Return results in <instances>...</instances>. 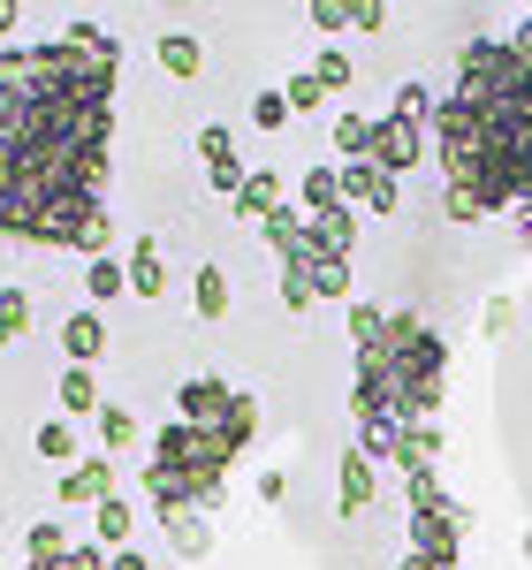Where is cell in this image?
Returning <instances> with one entry per match:
<instances>
[{
    "instance_id": "1",
    "label": "cell",
    "mask_w": 532,
    "mask_h": 570,
    "mask_svg": "<svg viewBox=\"0 0 532 570\" xmlns=\"http://www.w3.org/2000/svg\"><path fill=\"white\" fill-rule=\"evenodd\" d=\"M115 77L122 53L0 46V236L77 252L107 214Z\"/></svg>"
},
{
    "instance_id": "2",
    "label": "cell",
    "mask_w": 532,
    "mask_h": 570,
    "mask_svg": "<svg viewBox=\"0 0 532 570\" xmlns=\"http://www.w3.org/2000/svg\"><path fill=\"white\" fill-rule=\"evenodd\" d=\"M434 168L532 244V16L510 39H472L456 53V85L434 115Z\"/></svg>"
},
{
    "instance_id": "3",
    "label": "cell",
    "mask_w": 532,
    "mask_h": 570,
    "mask_svg": "<svg viewBox=\"0 0 532 570\" xmlns=\"http://www.w3.org/2000/svg\"><path fill=\"white\" fill-rule=\"evenodd\" d=\"M259 441V395H228L221 419H168L160 434H152V464H145V494H152V510H221L228 502V472H236V456Z\"/></svg>"
},
{
    "instance_id": "4",
    "label": "cell",
    "mask_w": 532,
    "mask_h": 570,
    "mask_svg": "<svg viewBox=\"0 0 532 570\" xmlns=\"http://www.w3.org/2000/svg\"><path fill=\"white\" fill-rule=\"evenodd\" d=\"M442 381H449V343L418 320V312H388L381 343L357 351L351 373V419H434L442 411Z\"/></svg>"
},
{
    "instance_id": "5",
    "label": "cell",
    "mask_w": 532,
    "mask_h": 570,
    "mask_svg": "<svg viewBox=\"0 0 532 570\" xmlns=\"http://www.w3.org/2000/svg\"><path fill=\"white\" fill-rule=\"evenodd\" d=\"M464 532H472V510L456 494H442V502L411 510V556H426V563H442V570H464Z\"/></svg>"
},
{
    "instance_id": "6",
    "label": "cell",
    "mask_w": 532,
    "mask_h": 570,
    "mask_svg": "<svg viewBox=\"0 0 532 570\" xmlns=\"http://www.w3.org/2000/svg\"><path fill=\"white\" fill-rule=\"evenodd\" d=\"M426 153H434V130L426 122H403V115H381V137H373V168L381 176H411V168H426Z\"/></svg>"
},
{
    "instance_id": "7",
    "label": "cell",
    "mask_w": 532,
    "mask_h": 570,
    "mask_svg": "<svg viewBox=\"0 0 532 570\" xmlns=\"http://www.w3.org/2000/svg\"><path fill=\"white\" fill-rule=\"evenodd\" d=\"M274 206H289V183L274 176V168H252V176L236 183V198H228V214L244 220V228H259Z\"/></svg>"
},
{
    "instance_id": "8",
    "label": "cell",
    "mask_w": 532,
    "mask_h": 570,
    "mask_svg": "<svg viewBox=\"0 0 532 570\" xmlns=\"http://www.w3.org/2000/svg\"><path fill=\"white\" fill-rule=\"evenodd\" d=\"M198 160H206V183H214L221 198H236V183L252 176V168L236 160V137H228L221 122H206V130H198Z\"/></svg>"
},
{
    "instance_id": "9",
    "label": "cell",
    "mask_w": 532,
    "mask_h": 570,
    "mask_svg": "<svg viewBox=\"0 0 532 570\" xmlns=\"http://www.w3.org/2000/svg\"><path fill=\"white\" fill-rule=\"evenodd\" d=\"M343 198L357 214H396V176H381L373 160H343Z\"/></svg>"
},
{
    "instance_id": "10",
    "label": "cell",
    "mask_w": 532,
    "mask_h": 570,
    "mask_svg": "<svg viewBox=\"0 0 532 570\" xmlns=\"http://www.w3.org/2000/svg\"><path fill=\"white\" fill-rule=\"evenodd\" d=\"M115 494V456L99 449V456H77L69 472H61V502L69 510H85V502H107Z\"/></svg>"
},
{
    "instance_id": "11",
    "label": "cell",
    "mask_w": 532,
    "mask_h": 570,
    "mask_svg": "<svg viewBox=\"0 0 532 570\" xmlns=\"http://www.w3.org/2000/svg\"><path fill=\"white\" fill-rule=\"evenodd\" d=\"M160 525H168V548H176L183 563H206V556H214V518H206V510L176 502V510H160Z\"/></svg>"
},
{
    "instance_id": "12",
    "label": "cell",
    "mask_w": 532,
    "mask_h": 570,
    "mask_svg": "<svg viewBox=\"0 0 532 570\" xmlns=\"http://www.w3.org/2000/svg\"><path fill=\"white\" fill-rule=\"evenodd\" d=\"M373 494H381L373 456H365V449H343V464H335V502H343V510H373Z\"/></svg>"
},
{
    "instance_id": "13",
    "label": "cell",
    "mask_w": 532,
    "mask_h": 570,
    "mask_svg": "<svg viewBox=\"0 0 532 570\" xmlns=\"http://www.w3.org/2000/svg\"><path fill=\"white\" fill-rule=\"evenodd\" d=\"M61 351H69V365H99L107 357V320H99V305L61 320Z\"/></svg>"
},
{
    "instance_id": "14",
    "label": "cell",
    "mask_w": 532,
    "mask_h": 570,
    "mask_svg": "<svg viewBox=\"0 0 532 570\" xmlns=\"http://www.w3.org/2000/svg\"><path fill=\"white\" fill-rule=\"evenodd\" d=\"M228 395H236V389H228L221 373H190V381L176 389V419H221Z\"/></svg>"
},
{
    "instance_id": "15",
    "label": "cell",
    "mask_w": 532,
    "mask_h": 570,
    "mask_svg": "<svg viewBox=\"0 0 532 570\" xmlns=\"http://www.w3.org/2000/svg\"><path fill=\"white\" fill-rule=\"evenodd\" d=\"M130 297H168V252L152 236L130 244Z\"/></svg>"
},
{
    "instance_id": "16",
    "label": "cell",
    "mask_w": 532,
    "mask_h": 570,
    "mask_svg": "<svg viewBox=\"0 0 532 570\" xmlns=\"http://www.w3.org/2000/svg\"><path fill=\"white\" fill-rule=\"evenodd\" d=\"M85 297H91V305H115V297H130V259H115V252L85 259Z\"/></svg>"
},
{
    "instance_id": "17",
    "label": "cell",
    "mask_w": 532,
    "mask_h": 570,
    "mask_svg": "<svg viewBox=\"0 0 532 570\" xmlns=\"http://www.w3.org/2000/svg\"><path fill=\"white\" fill-rule=\"evenodd\" d=\"M130 532H137V510L122 502V494L91 502V540H99V548H130Z\"/></svg>"
},
{
    "instance_id": "18",
    "label": "cell",
    "mask_w": 532,
    "mask_h": 570,
    "mask_svg": "<svg viewBox=\"0 0 532 570\" xmlns=\"http://www.w3.org/2000/svg\"><path fill=\"white\" fill-rule=\"evenodd\" d=\"M373 137H381V115H357V107L335 115V153L343 160H373Z\"/></svg>"
},
{
    "instance_id": "19",
    "label": "cell",
    "mask_w": 532,
    "mask_h": 570,
    "mask_svg": "<svg viewBox=\"0 0 532 570\" xmlns=\"http://www.w3.org/2000/svg\"><path fill=\"white\" fill-rule=\"evenodd\" d=\"M53 395H61V411H69V419H99V403H107V395H99V381H91V365H69Z\"/></svg>"
},
{
    "instance_id": "20",
    "label": "cell",
    "mask_w": 532,
    "mask_h": 570,
    "mask_svg": "<svg viewBox=\"0 0 532 570\" xmlns=\"http://www.w3.org/2000/svg\"><path fill=\"white\" fill-rule=\"evenodd\" d=\"M297 236H305V206H274V214L259 220V244L274 252V259H289V252H297Z\"/></svg>"
},
{
    "instance_id": "21",
    "label": "cell",
    "mask_w": 532,
    "mask_h": 570,
    "mask_svg": "<svg viewBox=\"0 0 532 570\" xmlns=\"http://www.w3.org/2000/svg\"><path fill=\"white\" fill-rule=\"evenodd\" d=\"M152 53H160V69H168V77H183V85H190V77L206 69V46L190 39V31H168V39L152 46Z\"/></svg>"
},
{
    "instance_id": "22",
    "label": "cell",
    "mask_w": 532,
    "mask_h": 570,
    "mask_svg": "<svg viewBox=\"0 0 532 570\" xmlns=\"http://www.w3.org/2000/svg\"><path fill=\"white\" fill-rule=\"evenodd\" d=\"M396 464H442V426H434V419H411V426H403Z\"/></svg>"
},
{
    "instance_id": "23",
    "label": "cell",
    "mask_w": 532,
    "mask_h": 570,
    "mask_svg": "<svg viewBox=\"0 0 532 570\" xmlns=\"http://www.w3.org/2000/svg\"><path fill=\"white\" fill-rule=\"evenodd\" d=\"M190 305H198V320H228V274H221V266H198Z\"/></svg>"
},
{
    "instance_id": "24",
    "label": "cell",
    "mask_w": 532,
    "mask_h": 570,
    "mask_svg": "<svg viewBox=\"0 0 532 570\" xmlns=\"http://www.w3.org/2000/svg\"><path fill=\"white\" fill-rule=\"evenodd\" d=\"M31 335V289H0V351H16Z\"/></svg>"
},
{
    "instance_id": "25",
    "label": "cell",
    "mask_w": 532,
    "mask_h": 570,
    "mask_svg": "<svg viewBox=\"0 0 532 570\" xmlns=\"http://www.w3.org/2000/svg\"><path fill=\"white\" fill-rule=\"evenodd\" d=\"M297 206H305V214H319V206H343V168H312V176L297 183Z\"/></svg>"
},
{
    "instance_id": "26",
    "label": "cell",
    "mask_w": 532,
    "mask_h": 570,
    "mask_svg": "<svg viewBox=\"0 0 532 570\" xmlns=\"http://www.w3.org/2000/svg\"><path fill=\"white\" fill-rule=\"evenodd\" d=\"M31 449H39L46 464H77V426L69 419H46L39 434H31Z\"/></svg>"
},
{
    "instance_id": "27",
    "label": "cell",
    "mask_w": 532,
    "mask_h": 570,
    "mask_svg": "<svg viewBox=\"0 0 532 570\" xmlns=\"http://www.w3.org/2000/svg\"><path fill=\"white\" fill-rule=\"evenodd\" d=\"M69 548H77V540L53 525V518H39V525L23 532V563H53V556H69Z\"/></svg>"
},
{
    "instance_id": "28",
    "label": "cell",
    "mask_w": 532,
    "mask_h": 570,
    "mask_svg": "<svg viewBox=\"0 0 532 570\" xmlns=\"http://www.w3.org/2000/svg\"><path fill=\"white\" fill-rule=\"evenodd\" d=\"M388 115H403V122H426L434 130V115H442V99L426 85H396V99H388Z\"/></svg>"
},
{
    "instance_id": "29",
    "label": "cell",
    "mask_w": 532,
    "mask_h": 570,
    "mask_svg": "<svg viewBox=\"0 0 532 570\" xmlns=\"http://www.w3.org/2000/svg\"><path fill=\"white\" fill-rule=\"evenodd\" d=\"M130 441H137V419L122 411V403H99V449H107V456H122Z\"/></svg>"
},
{
    "instance_id": "30",
    "label": "cell",
    "mask_w": 532,
    "mask_h": 570,
    "mask_svg": "<svg viewBox=\"0 0 532 570\" xmlns=\"http://www.w3.org/2000/svg\"><path fill=\"white\" fill-rule=\"evenodd\" d=\"M396 472H403V494H411V510H426V502H442V494H449L434 464H396Z\"/></svg>"
},
{
    "instance_id": "31",
    "label": "cell",
    "mask_w": 532,
    "mask_h": 570,
    "mask_svg": "<svg viewBox=\"0 0 532 570\" xmlns=\"http://www.w3.org/2000/svg\"><path fill=\"white\" fill-rule=\"evenodd\" d=\"M381 327H388V312H381V305H365V297H351V351L381 343Z\"/></svg>"
},
{
    "instance_id": "32",
    "label": "cell",
    "mask_w": 532,
    "mask_h": 570,
    "mask_svg": "<svg viewBox=\"0 0 532 570\" xmlns=\"http://www.w3.org/2000/svg\"><path fill=\"white\" fill-rule=\"evenodd\" d=\"M289 115H297V107H289V91H282V85H266L259 99H252V122H259V130H282Z\"/></svg>"
},
{
    "instance_id": "33",
    "label": "cell",
    "mask_w": 532,
    "mask_h": 570,
    "mask_svg": "<svg viewBox=\"0 0 532 570\" xmlns=\"http://www.w3.org/2000/svg\"><path fill=\"white\" fill-rule=\"evenodd\" d=\"M23 570H107V548H99V540H77L69 556H53V563H23Z\"/></svg>"
},
{
    "instance_id": "34",
    "label": "cell",
    "mask_w": 532,
    "mask_h": 570,
    "mask_svg": "<svg viewBox=\"0 0 532 570\" xmlns=\"http://www.w3.org/2000/svg\"><path fill=\"white\" fill-rule=\"evenodd\" d=\"M510 327H518V297H487V312H480V335H487V343H510Z\"/></svg>"
},
{
    "instance_id": "35",
    "label": "cell",
    "mask_w": 532,
    "mask_h": 570,
    "mask_svg": "<svg viewBox=\"0 0 532 570\" xmlns=\"http://www.w3.org/2000/svg\"><path fill=\"white\" fill-rule=\"evenodd\" d=\"M305 23H312V31H327V39L351 31V0H305Z\"/></svg>"
},
{
    "instance_id": "36",
    "label": "cell",
    "mask_w": 532,
    "mask_h": 570,
    "mask_svg": "<svg viewBox=\"0 0 532 570\" xmlns=\"http://www.w3.org/2000/svg\"><path fill=\"white\" fill-rule=\"evenodd\" d=\"M312 77H319L327 91H343V85H351V53H343V46H319V61H312Z\"/></svg>"
},
{
    "instance_id": "37",
    "label": "cell",
    "mask_w": 532,
    "mask_h": 570,
    "mask_svg": "<svg viewBox=\"0 0 532 570\" xmlns=\"http://www.w3.org/2000/svg\"><path fill=\"white\" fill-rule=\"evenodd\" d=\"M61 39L77 46V53H122V46L107 39V31H99V23H69V31H61Z\"/></svg>"
},
{
    "instance_id": "38",
    "label": "cell",
    "mask_w": 532,
    "mask_h": 570,
    "mask_svg": "<svg viewBox=\"0 0 532 570\" xmlns=\"http://www.w3.org/2000/svg\"><path fill=\"white\" fill-rule=\"evenodd\" d=\"M289 107H297V115H305V107H319V99H327V85H319V77H312V69H297V77H289Z\"/></svg>"
},
{
    "instance_id": "39",
    "label": "cell",
    "mask_w": 532,
    "mask_h": 570,
    "mask_svg": "<svg viewBox=\"0 0 532 570\" xmlns=\"http://www.w3.org/2000/svg\"><path fill=\"white\" fill-rule=\"evenodd\" d=\"M388 23V0H351V31H381Z\"/></svg>"
},
{
    "instance_id": "40",
    "label": "cell",
    "mask_w": 532,
    "mask_h": 570,
    "mask_svg": "<svg viewBox=\"0 0 532 570\" xmlns=\"http://www.w3.org/2000/svg\"><path fill=\"white\" fill-rule=\"evenodd\" d=\"M107 570H152V563H145L137 548H107Z\"/></svg>"
},
{
    "instance_id": "41",
    "label": "cell",
    "mask_w": 532,
    "mask_h": 570,
    "mask_svg": "<svg viewBox=\"0 0 532 570\" xmlns=\"http://www.w3.org/2000/svg\"><path fill=\"white\" fill-rule=\"evenodd\" d=\"M16 23H23V0H0V39H8Z\"/></svg>"
},
{
    "instance_id": "42",
    "label": "cell",
    "mask_w": 532,
    "mask_h": 570,
    "mask_svg": "<svg viewBox=\"0 0 532 570\" xmlns=\"http://www.w3.org/2000/svg\"><path fill=\"white\" fill-rule=\"evenodd\" d=\"M396 570H442V563H426V556H403V563Z\"/></svg>"
},
{
    "instance_id": "43",
    "label": "cell",
    "mask_w": 532,
    "mask_h": 570,
    "mask_svg": "<svg viewBox=\"0 0 532 570\" xmlns=\"http://www.w3.org/2000/svg\"><path fill=\"white\" fill-rule=\"evenodd\" d=\"M518 556H525V563H532V532H525V540H518Z\"/></svg>"
}]
</instances>
